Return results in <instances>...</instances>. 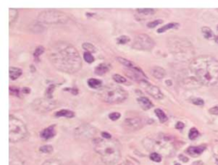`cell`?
I'll return each instance as SVG.
<instances>
[{
  "instance_id": "cell-1",
  "label": "cell",
  "mask_w": 218,
  "mask_h": 165,
  "mask_svg": "<svg viewBox=\"0 0 218 165\" xmlns=\"http://www.w3.org/2000/svg\"><path fill=\"white\" fill-rule=\"evenodd\" d=\"M49 59L57 70L65 73H75L82 67V60L78 49L67 42L54 43L50 49Z\"/></svg>"
},
{
  "instance_id": "cell-2",
  "label": "cell",
  "mask_w": 218,
  "mask_h": 165,
  "mask_svg": "<svg viewBox=\"0 0 218 165\" xmlns=\"http://www.w3.org/2000/svg\"><path fill=\"white\" fill-rule=\"evenodd\" d=\"M190 70L205 85H214L218 81V60L212 56L203 55L193 60Z\"/></svg>"
},
{
  "instance_id": "cell-3",
  "label": "cell",
  "mask_w": 218,
  "mask_h": 165,
  "mask_svg": "<svg viewBox=\"0 0 218 165\" xmlns=\"http://www.w3.org/2000/svg\"><path fill=\"white\" fill-rule=\"evenodd\" d=\"M94 150L101 156L106 165H114L120 159V150L118 143L112 140L95 138L92 141Z\"/></svg>"
},
{
  "instance_id": "cell-4",
  "label": "cell",
  "mask_w": 218,
  "mask_h": 165,
  "mask_svg": "<svg viewBox=\"0 0 218 165\" xmlns=\"http://www.w3.org/2000/svg\"><path fill=\"white\" fill-rule=\"evenodd\" d=\"M9 119V139L11 143L22 141L28 137V130L20 118L10 115Z\"/></svg>"
},
{
  "instance_id": "cell-5",
  "label": "cell",
  "mask_w": 218,
  "mask_h": 165,
  "mask_svg": "<svg viewBox=\"0 0 218 165\" xmlns=\"http://www.w3.org/2000/svg\"><path fill=\"white\" fill-rule=\"evenodd\" d=\"M98 95L102 101L109 104L122 103L128 97V94L124 88L118 86L104 87L99 90Z\"/></svg>"
},
{
  "instance_id": "cell-6",
  "label": "cell",
  "mask_w": 218,
  "mask_h": 165,
  "mask_svg": "<svg viewBox=\"0 0 218 165\" xmlns=\"http://www.w3.org/2000/svg\"><path fill=\"white\" fill-rule=\"evenodd\" d=\"M168 47L171 53L180 59H186L193 53L191 43L180 38H170L168 40Z\"/></svg>"
},
{
  "instance_id": "cell-7",
  "label": "cell",
  "mask_w": 218,
  "mask_h": 165,
  "mask_svg": "<svg viewBox=\"0 0 218 165\" xmlns=\"http://www.w3.org/2000/svg\"><path fill=\"white\" fill-rule=\"evenodd\" d=\"M169 139L165 136H159L158 138H146L142 141L145 148L148 151H153V152L171 155V147L168 144Z\"/></svg>"
},
{
  "instance_id": "cell-8",
  "label": "cell",
  "mask_w": 218,
  "mask_h": 165,
  "mask_svg": "<svg viewBox=\"0 0 218 165\" xmlns=\"http://www.w3.org/2000/svg\"><path fill=\"white\" fill-rule=\"evenodd\" d=\"M38 20L40 23L49 24V25H57V24H65L69 21L70 17L65 12L59 10H44L39 13Z\"/></svg>"
},
{
  "instance_id": "cell-9",
  "label": "cell",
  "mask_w": 218,
  "mask_h": 165,
  "mask_svg": "<svg viewBox=\"0 0 218 165\" xmlns=\"http://www.w3.org/2000/svg\"><path fill=\"white\" fill-rule=\"evenodd\" d=\"M155 45V43L151 37L147 34H138L135 37L132 43V48L136 50L150 51Z\"/></svg>"
},
{
  "instance_id": "cell-10",
  "label": "cell",
  "mask_w": 218,
  "mask_h": 165,
  "mask_svg": "<svg viewBox=\"0 0 218 165\" xmlns=\"http://www.w3.org/2000/svg\"><path fill=\"white\" fill-rule=\"evenodd\" d=\"M33 110L38 112H46L56 107V103L52 99H37L32 103Z\"/></svg>"
},
{
  "instance_id": "cell-11",
  "label": "cell",
  "mask_w": 218,
  "mask_h": 165,
  "mask_svg": "<svg viewBox=\"0 0 218 165\" xmlns=\"http://www.w3.org/2000/svg\"><path fill=\"white\" fill-rule=\"evenodd\" d=\"M96 134V130L91 125L84 124L78 127L74 130V136L78 139H89Z\"/></svg>"
},
{
  "instance_id": "cell-12",
  "label": "cell",
  "mask_w": 218,
  "mask_h": 165,
  "mask_svg": "<svg viewBox=\"0 0 218 165\" xmlns=\"http://www.w3.org/2000/svg\"><path fill=\"white\" fill-rule=\"evenodd\" d=\"M140 83L142 84V86L144 87L145 90L147 91V93L150 94L151 96H153V98H155L156 100H162L164 98V94L161 92V90H160V88L159 87L149 83L147 80H143Z\"/></svg>"
},
{
  "instance_id": "cell-13",
  "label": "cell",
  "mask_w": 218,
  "mask_h": 165,
  "mask_svg": "<svg viewBox=\"0 0 218 165\" xmlns=\"http://www.w3.org/2000/svg\"><path fill=\"white\" fill-rule=\"evenodd\" d=\"M10 165H25L22 152L16 148H10Z\"/></svg>"
},
{
  "instance_id": "cell-14",
  "label": "cell",
  "mask_w": 218,
  "mask_h": 165,
  "mask_svg": "<svg viewBox=\"0 0 218 165\" xmlns=\"http://www.w3.org/2000/svg\"><path fill=\"white\" fill-rule=\"evenodd\" d=\"M124 125L131 130H138L143 127V123L141 118H130L124 120Z\"/></svg>"
},
{
  "instance_id": "cell-15",
  "label": "cell",
  "mask_w": 218,
  "mask_h": 165,
  "mask_svg": "<svg viewBox=\"0 0 218 165\" xmlns=\"http://www.w3.org/2000/svg\"><path fill=\"white\" fill-rule=\"evenodd\" d=\"M55 136V125H50L46 129L41 131L40 133V137L44 141H48L52 139Z\"/></svg>"
},
{
  "instance_id": "cell-16",
  "label": "cell",
  "mask_w": 218,
  "mask_h": 165,
  "mask_svg": "<svg viewBox=\"0 0 218 165\" xmlns=\"http://www.w3.org/2000/svg\"><path fill=\"white\" fill-rule=\"evenodd\" d=\"M205 150V146H197V147H189L187 149V153L190 155L191 157L196 158L203 153V152Z\"/></svg>"
},
{
  "instance_id": "cell-17",
  "label": "cell",
  "mask_w": 218,
  "mask_h": 165,
  "mask_svg": "<svg viewBox=\"0 0 218 165\" xmlns=\"http://www.w3.org/2000/svg\"><path fill=\"white\" fill-rule=\"evenodd\" d=\"M111 70V66L109 64H99L95 68V74L99 75V76H102L104 74H106V72Z\"/></svg>"
},
{
  "instance_id": "cell-18",
  "label": "cell",
  "mask_w": 218,
  "mask_h": 165,
  "mask_svg": "<svg viewBox=\"0 0 218 165\" xmlns=\"http://www.w3.org/2000/svg\"><path fill=\"white\" fill-rule=\"evenodd\" d=\"M137 102L143 110H149L153 107V102L147 97H139L137 99Z\"/></svg>"
},
{
  "instance_id": "cell-19",
  "label": "cell",
  "mask_w": 218,
  "mask_h": 165,
  "mask_svg": "<svg viewBox=\"0 0 218 165\" xmlns=\"http://www.w3.org/2000/svg\"><path fill=\"white\" fill-rule=\"evenodd\" d=\"M151 74L153 75L155 78L158 79H162L165 77L166 75V71L164 68L160 67V66H154L151 69Z\"/></svg>"
},
{
  "instance_id": "cell-20",
  "label": "cell",
  "mask_w": 218,
  "mask_h": 165,
  "mask_svg": "<svg viewBox=\"0 0 218 165\" xmlns=\"http://www.w3.org/2000/svg\"><path fill=\"white\" fill-rule=\"evenodd\" d=\"M10 77L11 80H16L18 77H20L22 74V70L21 68L18 67H15V66H11L10 67Z\"/></svg>"
},
{
  "instance_id": "cell-21",
  "label": "cell",
  "mask_w": 218,
  "mask_h": 165,
  "mask_svg": "<svg viewBox=\"0 0 218 165\" xmlns=\"http://www.w3.org/2000/svg\"><path fill=\"white\" fill-rule=\"evenodd\" d=\"M75 116L74 112L72 111H70V110H66V109H63V110H61L59 112H57L55 113V117L57 118H60V117H65V118H73Z\"/></svg>"
},
{
  "instance_id": "cell-22",
  "label": "cell",
  "mask_w": 218,
  "mask_h": 165,
  "mask_svg": "<svg viewBox=\"0 0 218 165\" xmlns=\"http://www.w3.org/2000/svg\"><path fill=\"white\" fill-rule=\"evenodd\" d=\"M178 27H179V24L178 23H176V22H171V23L166 24V25H165V26H163L162 27L159 28L157 32H158L159 33H163V32H166L167 30L172 29V28H178Z\"/></svg>"
},
{
  "instance_id": "cell-23",
  "label": "cell",
  "mask_w": 218,
  "mask_h": 165,
  "mask_svg": "<svg viewBox=\"0 0 218 165\" xmlns=\"http://www.w3.org/2000/svg\"><path fill=\"white\" fill-rule=\"evenodd\" d=\"M87 83L89 87H90L91 88H98L102 85V82L96 78H89L87 81Z\"/></svg>"
},
{
  "instance_id": "cell-24",
  "label": "cell",
  "mask_w": 218,
  "mask_h": 165,
  "mask_svg": "<svg viewBox=\"0 0 218 165\" xmlns=\"http://www.w3.org/2000/svg\"><path fill=\"white\" fill-rule=\"evenodd\" d=\"M9 16H10V26H11L12 24L15 23V21H16V19L18 17L17 10L10 8V10H9Z\"/></svg>"
},
{
  "instance_id": "cell-25",
  "label": "cell",
  "mask_w": 218,
  "mask_h": 165,
  "mask_svg": "<svg viewBox=\"0 0 218 165\" xmlns=\"http://www.w3.org/2000/svg\"><path fill=\"white\" fill-rule=\"evenodd\" d=\"M154 112H155L156 116H157L158 118H159V120L160 123L164 124V123H165V122L168 120V118H167L166 114H165V112H163L161 109H159V108H158V109H155Z\"/></svg>"
},
{
  "instance_id": "cell-26",
  "label": "cell",
  "mask_w": 218,
  "mask_h": 165,
  "mask_svg": "<svg viewBox=\"0 0 218 165\" xmlns=\"http://www.w3.org/2000/svg\"><path fill=\"white\" fill-rule=\"evenodd\" d=\"M117 60H118V61L120 63V64L124 65V66H126V67H128V68H133V67L136 66V65H135L132 61L129 60L124 59V58H122V57H118Z\"/></svg>"
},
{
  "instance_id": "cell-27",
  "label": "cell",
  "mask_w": 218,
  "mask_h": 165,
  "mask_svg": "<svg viewBox=\"0 0 218 165\" xmlns=\"http://www.w3.org/2000/svg\"><path fill=\"white\" fill-rule=\"evenodd\" d=\"M202 33H203V36L206 38V39H211L212 38L214 37V34H213V32L211 31V29L210 27H202Z\"/></svg>"
},
{
  "instance_id": "cell-28",
  "label": "cell",
  "mask_w": 218,
  "mask_h": 165,
  "mask_svg": "<svg viewBox=\"0 0 218 165\" xmlns=\"http://www.w3.org/2000/svg\"><path fill=\"white\" fill-rule=\"evenodd\" d=\"M83 49L84 50H86L87 52H89V53H95L96 52L95 47L92 43H83Z\"/></svg>"
},
{
  "instance_id": "cell-29",
  "label": "cell",
  "mask_w": 218,
  "mask_h": 165,
  "mask_svg": "<svg viewBox=\"0 0 218 165\" xmlns=\"http://www.w3.org/2000/svg\"><path fill=\"white\" fill-rule=\"evenodd\" d=\"M136 11L138 12L139 14H142V15H153L155 13L156 10L155 9H137Z\"/></svg>"
},
{
  "instance_id": "cell-30",
  "label": "cell",
  "mask_w": 218,
  "mask_h": 165,
  "mask_svg": "<svg viewBox=\"0 0 218 165\" xmlns=\"http://www.w3.org/2000/svg\"><path fill=\"white\" fill-rule=\"evenodd\" d=\"M55 88V86L54 84L50 85L46 89V92H45V97L48 99H53V91Z\"/></svg>"
},
{
  "instance_id": "cell-31",
  "label": "cell",
  "mask_w": 218,
  "mask_h": 165,
  "mask_svg": "<svg viewBox=\"0 0 218 165\" xmlns=\"http://www.w3.org/2000/svg\"><path fill=\"white\" fill-rule=\"evenodd\" d=\"M150 159L155 162V163H160L162 160V157L161 155L157 152H151L150 153Z\"/></svg>"
},
{
  "instance_id": "cell-32",
  "label": "cell",
  "mask_w": 218,
  "mask_h": 165,
  "mask_svg": "<svg viewBox=\"0 0 218 165\" xmlns=\"http://www.w3.org/2000/svg\"><path fill=\"white\" fill-rule=\"evenodd\" d=\"M200 135V133H199V131L197 129H195V128H192L190 131H189V134H188V137L190 140H195L198 136Z\"/></svg>"
},
{
  "instance_id": "cell-33",
  "label": "cell",
  "mask_w": 218,
  "mask_h": 165,
  "mask_svg": "<svg viewBox=\"0 0 218 165\" xmlns=\"http://www.w3.org/2000/svg\"><path fill=\"white\" fill-rule=\"evenodd\" d=\"M39 151L43 153L50 154L53 152V147L50 145H46V146H43L39 148Z\"/></svg>"
},
{
  "instance_id": "cell-34",
  "label": "cell",
  "mask_w": 218,
  "mask_h": 165,
  "mask_svg": "<svg viewBox=\"0 0 218 165\" xmlns=\"http://www.w3.org/2000/svg\"><path fill=\"white\" fill-rule=\"evenodd\" d=\"M130 40V38H129L128 36L123 35L118 37V38H117V43H118V44H125V43H129Z\"/></svg>"
},
{
  "instance_id": "cell-35",
  "label": "cell",
  "mask_w": 218,
  "mask_h": 165,
  "mask_svg": "<svg viewBox=\"0 0 218 165\" xmlns=\"http://www.w3.org/2000/svg\"><path fill=\"white\" fill-rule=\"evenodd\" d=\"M84 60H85L87 63H89V64L92 63V62L95 60L94 57H93V55H92V54L89 53V52H84Z\"/></svg>"
},
{
  "instance_id": "cell-36",
  "label": "cell",
  "mask_w": 218,
  "mask_h": 165,
  "mask_svg": "<svg viewBox=\"0 0 218 165\" xmlns=\"http://www.w3.org/2000/svg\"><path fill=\"white\" fill-rule=\"evenodd\" d=\"M44 52V46H38V47H37L35 50H34V53H33L34 58H38Z\"/></svg>"
},
{
  "instance_id": "cell-37",
  "label": "cell",
  "mask_w": 218,
  "mask_h": 165,
  "mask_svg": "<svg viewBox=\"0 0 218 165\" xmlns=\"http://www.w3.org/2000/svg\"><path fill=\"white\" fill-rule=\"evenodd\" d=\"M112 78H113V80L115 82H118V83H124V82H126V79L123 76L119 75V74H114L112 76Z\"/></svg>"
},
{
  "instance_id": "cell-38",
  "label": "cell",
  "mask_w": 218,
  "mask_h": 165,
  "mask_svg": "<svg viewBox=\"0 0 218 165\" xmlns=\"http://www.w3.org/2000/svg\"><path fill=\"white\" fill-rule=\"evenodd\" d=\"M42 165H63L61 164V162H60L59 160L57 159H50L45 161L44 163H43Z\"/></svg>"
},
{
  "instance_id": "cell-39",
  "label": "cell",
  "mask_w": 218,
  "mask_h": 165,
  "mask_svg": "<svg viewBox=\"0 0 218 165\" xmlns=\"http://www.w3.org/2000/svg\"><path fill=\"white\" fill-rule=\"evenodd\" d=\"M163 22H164V21H163L162 20H156V21H153L149 22V23L147 25V27L148 28H154V27H156L158 25L162 24Z\"/></svg>"
},
{
  "instance_id": "cell-40",
  "label": "cell",
  "mask_w": 218,
  "mask_h": 165,
  "mask_svg": "<svg viewBox=\"0 0 218 165\" xmlns=\"http://www.w3.org/2000/svg\"><path fill=\"white\" fill-rule=\"evenodd\" d=\"M10 94H13L15 96H18L20 97V94H21V90L17 88H13V87H10Z\"/></svg>"
},
{
  "instance_id": "cell-41",
  "label": "cell",
  "mask_w": 218,
  "mask_h": 165,
  "mask_svg": "<svg viewBox=\"0 0 218 165\" xmlns=\"http://www.w3.org/2000/svg\"><path fill=\"white\" fill-rule=\"evenodd\" d=\"M120 113L119 112H112V113H110L109 114V118L112 120V121H116V120H118V119H119V118H120Z\"/></svg>"
},
{
  "instance_id": "cell-42",
  "label": "cell",
  "mask_w": 218,
  "mask_h": 165,
  "mask_svg": "<svg viewBox=\"0 0 218 165\" xmlns=\"http://www.w3.org/2000/svg\"><path fill=\"white\" fill-rule=\"evenodd\" d=\"M192 102L196 105V106H204V104H205V102H204V100H202L201 98H194V99H192Z\"/></svg>"
},
{
  "instance_id": "cell-43",
  "label": "cell",
  "mask_w": 218,
  "mask_h": 165,
  "mask_svg": "<svg viewBox=\"0 0 218 165\" xmlns=\"http://www.w3.org/2000/svg\"><path fill=\"white\" fill-rule=\"evenodd\" d=\"M64 90H65V91H69V92H71L72 94H78V90L75 88H64Z\"/></svg>"
},
{
  "instance_id": "cell-44",
  "label": "cell",
  "mask_w": 218,
  "mask_h": 165,
  "mask_svg": "<svg viewBox=\"0 0 218 165\" xmlns=\"http://www.w3.org/2000/svg\"><path fill=\"white\" fill-rule=\"evenodd\" d=\"M209 112H210L211 114L218 115V106H214V107H212V108H211Z\"/></svg>"
},
{
  "instance_id": "cell-45",
  "label": "cell",
  "mask_w": 218,
  "mask_h": 165,
  "mask_svg": "<svg viewBox=\"0 0 218 165\" xmlns=\"http://www.w3.org/2000/svg\"><path fill=\"white\" fill-rule=\"evenodd\" d=\"M101 136L103 139H106V140H110L112 138L111 135L107 132H101Z\"/></svg>"
},
{
  "instance_id": "cell-46",
  "label": "cell",
  "mask_w": 218,
  "mask_h": 165,
  "mask_svg": "<svg viewBox=\"0 0 218 165\" xmlns=\"http://www.w3.org/2000/svg\"><path fill=\"white\" fill-rule=\"evenodd\" d=\"M184 124L182 123V122H178L177 124H176V128H177V130H183V128H184Z\"/></svg>"
},
{
  "instance_id": "cell-47",
  "label": "cell",
  "mask_w": 218,
  "mask_h": 165,
  "mask_svg": "<svg viewBox=\"0 0 218 165\" xmlns=\"http://www.w3.org/2000/svg\"><path fill=\"white\" fill-rule=\"evenodd\" d=\"M179 158L182 160L183 162H184V163H187V162L188 161V158L187 157L183 156V155H179Z\"/></svg>"
},
{
  "instance_id": "cell-48",
  "label": "cell",
  "mask_w": 218,
  "mask_h": 165,
  "mask_svg": "<svg viewBox=\"0 0 218 165\" xmlns=\"http://www.w3.org/2000/svg\"><path fill=\"white\" fill-rule=\"evenodd\" d=\"M30 91H31V89L29 88H27V87H25V88H22V90H21V92H23L24 94H29Z\"/></svg>"
},
{
  "instance_id": "cell-49",
  "label": "cell",
  "mask_w": 218,
  "mask_h": 165,
  "mask_svg": "<svg viewBox=\"0 0 218 165\" xmlns=\"http://www.w3.org/2000/svg\"><path fill=\"white\" fill-rule=\"evenodd\" d=\"M31 70H32V72L35 71V67L33 66V65H31Z\"/></svg>"
},
{
  "instance_id": "cell-50",
  "label": "cell",
  "mask_w": 218,
  "mask_h": 165,
  "mask_svg": "<svg viewBox=\"0 0 218 165\" xmlns=\"http://www.w3.org/2000/svg\"><path fill=\"white\" fill-rule=\"evenodd\" d=\"M165 82H166V84H169V86L171 85V81H170V80H167Z\"/></svg>"
},
{
  "instance_id": "cell-51",
  "label": "cell",
  "mask_w": 218,
  "mask_h": 165,
  "mask_svg": "<svg viewBox=\"0 0 218 165\" xmlns=\"http://www.w3.org/2000/svg\"><path fill=\"white\" fill-rule=\"evenodd\" d=\"M215 41H216V43H218V36H217V37L215 38Z\"/></svg>"
},
{
  "instance_id": "cell-52",
  "label": "cell",
  "mask_w": 218,
  "mask_h": 165,
  "mask_svg": "<svg viewBox=\"0 0 218 165\" xmlns=\"http://www.w3.org/2000/svg\"><path fill=\"white\" fill-rule=\"evenodd\" d=\"M175 165H180L179 164H175Z\"/></svg>"
},
{
  "instance_id": "cell-53",
  "label": "cell",
  "mask_w": 218,
  "mask_h": 165,
  "mask_svg": "<svg viewBox=\"0 0 218 165\" xmlns=\"http://www.w3.org/2000/svg\"><path fill=\"white\" fill-rule=\"evenodd\" d=\"M217 29H218V27H217Z\"/></svg>"
}]
</instances>
